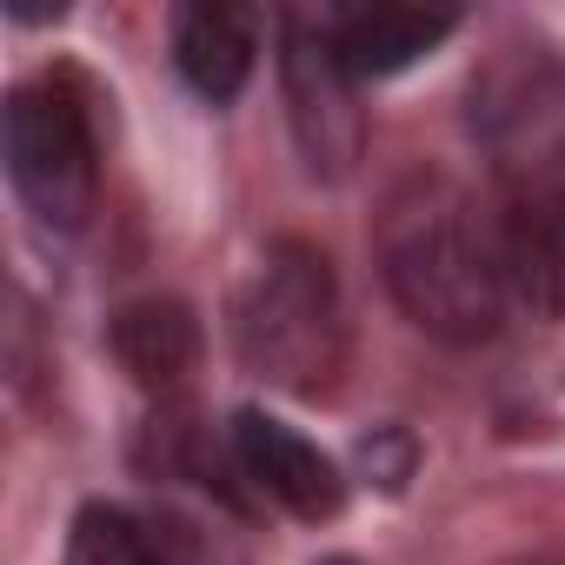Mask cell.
Segmentation results:
<instances>
[{"mask_svg":"<svg viewBox=\"0 0 565 565\" xmlns=\"http://www.w3.org/2000/svg\"><path fill=\"white\" fill-rule=\"evenodd\" d=\"M8 180L41 226L54 233L87 226L100 193V140L87 94L67 74H34L8 94Z\"/></svg>","mask_w":565,"mask_h":565,"instance_id":"cell-4","label":"cell"},{"mask_svg":"<svg viewBox=\"0 0 565 565\" xmlns=\"http://www.w3.org/2000/svg\"><path fill=\"white\" fill-rule=\"evenodd\" d=\"M233 353L279 393H327L347 366V300L313 239H273L233 300Z\"/></svg>","mask_w":565,"mask_h":565,"instance_id":"cell-3","label":"cell"},{"mask_svg":"<svg viewBox=\"0 0 565 565\" xmlns=\"http://www.w3.org/2000/svg\"><path fill=\"white\" fill-rule=\"evenodd\" d=\"M279 94H287V120L307 167L347 180L366 153V114H360V74L340 61L320 14L279 21Z\"/></svg>","mask_w":565,"mask_h":565,"instance_id":"cell-5","label":"cell"},{"mask_svg":"<svg viewBox=\"0 0 565 565\" xmlns=\"http://www.w3.org/2000/svg\"><path fill=\"white\" fill-rule=\"evenodd\" d=\"M226 452H233V472L259 499H273L279 512H294V519H333L347 505V472L307 433H294L287 419H273L259 406H246L233 419Z\"/></svg>","mask_w":565,"mask_h":565,"instance_id":"cell-6","label":"cell"},{"mask_svg":"<svg viewBox=\"0 0 565 565\" xmlns=\"http://www.w3.org/2000/svg\"><path fill=\"white\" fill-rule=\"evenodd\" d=\"M67 565H167L147 525L120 505H81L67 532Z\"/></svg>","mask_w":565,"mask_h":565,"instance_id":"cell-10","label":"cell"},{"mask_svg":"<svg viewBox=\"0 0 565 565\" xmlns=\"http://www.w3.org/2000/svg\"><path fill=\"white\" fill-rule=\"evenodd\" d=\"M340 61L360 74V81H380V74H399L413 67L419 54H433L459 14H433V8H406V0H380V8H327L320 14Z\"/></svg>","mask_w":565,"mask_h":565,"instance_id":"cell-8","label":"cell"},{"mask_svg":"<svg viewBox=\"0 0 565 565\" xmlns=\"http://www.w3.org/2000/svg\"><path fill=\"white\" fill-rule=\"evenodd\" d=\"M320 565H360V558H320Z\"/></svg>","mask_w":565,"mask_h":565,"instance_id":"cell-11","label":"cell"},{"mask_svg":"<svg viewBox=\"0 0 565 565\" xmlns=\"http://www.w3.org/2000/svg\"><path fill=\"white\" fill-rule=\"evenodd\" d=\"M114 360L147 393H173L200 360V320L180 300H134L114 313Z\"/></svg>","mask_w":565,"mask_h":565,"instance_id":"cell-9","label":"cell"},{"mask_svg":"<svg viewBox=\"0 0 565 565\" xmlns=\"http://www.w3.org/2000/svg\"><path fill=\"white\" fill-rule=\"evenodd\" d=\"M373 253L386 273V294L419 333L446 347H486L499 333L512 307V279H505L492 206L466 180L439 167H413L406 180H393V193L380 200Z\"/></svg>","mask_w":565,"mask_h":565,"instance_id":"cell-2","label":"cell"},{"mask_svg":"<svg viewBox=\"0 0 565 565\" xmlns=\"http://www.w3.org/2000/svg\"><path fill=\"white\" fill-rule=\"evenodd\" d=\"M472 140L512 307L565 320V54L499 47L472 81Z\"/></svg>","mask_w":565,"mask_h":565,"instance_id":"cell-1","label":"cell"},{"mask_svg":"<svg viewBox=\"0 0 565 565\" xmlns=\"http://www.w3.org/2000/svg\"><path fill=\"white\" fill-rule=\"evenodd\" d=\"M259 14L253 8H226V0H200V8H180L173 14V61H180V81L226 107L239 100V87L253 81V61H259Z\"/></svg>","mask_w":565,"mask_h":565,"instance_id":"cell-7","label":"cell"}]
</instances>
